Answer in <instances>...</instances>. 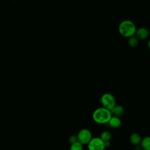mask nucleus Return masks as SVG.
Masks as SVG:
<instances>
[{
  "instance_id": "obj_1",
  "label": "nucleus",
  "mask_w": 150,
  "mask_h": 150,
  "mask_svg": "<svg viewBox=\"0 0 150 150\" xmlns=\"http://www.w3.org/2000/svg\"><path fill=\"white\" fill-rule=\"evenodd\" d=\"M111 116L110 110L103 107L96 108L92 114L94 121L99 124H107Z\"/></svg>"
},
{
  "instance_id": "obj_2",
  "label": "nucleus",
  "mask_w": 150,
  "mask_h": 150,
  "mask_svg": "<svg viewBox=\"0 0 150 150\" xmlns=\"http://www.w3.org/2000/svg\"><path fill=\"white\" fill-rule=\"evenodd\" d=\"M118 32L124 37L129 38L135 35L137 28L135 24L129 19L122 21L118 25Z\"/></svg>"
},
{
  "instance_id": "obj_3",
  "label": "nucleus",
  "mask_w": 150,
  "mask_h": 150,
  "mask_svg": "<svg viewBox=\"0 0 150 150\" xmlns=\"http://www.w3.org/2000/svg\"><path fill=\"white\" fill-rule=\"evenodd\" d=\"M100 102L103 107L109 110H111L116 105V100L114 96L110 93L103 94L100 98Z\"/></svg>"
},
{
  "instance_id": "obj_4",
  "label": "nucleus",
  "mask_w": 150,
  "mask_h": 150,
  "mask_svg": "<svg viewBox=\"0 0 150 150\" xmlns=\"http://www.w3.org/2000/svg\"><path fill=\"white\" fill-rule=\"evenodd\" d=\"M76 136L77 138V141L83 145L86 144L87 145V144L93 138L91 131L87 128H83L80 129L78 132Z\"/></svg>"
},
{
  "instance_id": "obj_5",
  "label": "nucleus",
  "mask_w": 150,
  "mask_h": 150,
  "mask_svg": "<svg viewBox=\"0 0 150 150\" xmlns=\"http://www.w3.org/2000/svg\"><path fill=\"white\" fill-rule=\"evenodd\" d=\"M88 150H104V142L100 137L92 138L90 142L87 144Z\"/></svg>"
},
{
  "instance_id": "obj_6",
  "label": "nucleus",
  "mask_w": 150,
  "mask_h": 150,
  "mask_svg": "<svg viewBox=\"0 0 150 150\" xmlns=\"http://www.w3.org/2000/svg\"><path fill=\"white\" fill-rule=\"evenodd\" d=\"M149 30L145 27H140L136 29L134 36L138 40H145L149 36Z\"/></svg>"
},
{
  "instance_id": "obj_7",
  "label": "nucleus",
  "mask_w": 150,
  "mask_h": 150,
  "mask_svg": "<svg viewBox=\"0 0 150 150\" xmlns=\"http://www.w3.org/2000/svg\"><path fill=\"white\" fill-rule=\"evenodd\" d=\"M111 114L114 115V116L120 117H122L125 112V110L124 107L121 105H115L111 110Z\"/></svg>"
},
{
  "instance_id": "obj_8",
  "label": "nucleus",
  "mask_w": 150,
  "mask_h": 150,
  "mask_svg": "<svg viewBox=\"0 0 150 150\" xmlns=\"http://www.w3.org/2000/svg\"><path fill=\"white\" fill-rule=\"evenodd\" d=\"M108 125L114 128H118L121 124V120L120 117L112 115L111 117L110 120L108 121Z\"/></svg>"
},
{
  "instance_id": "obj_9",
  "label": "nucleus",
  "mask_w": 150,
  "mask_h": 150,
  "mask_svg": "<svg viewBox=\"0 0 150 150\" xmlns=\"http://www.w3.org/2000/svg\"><path fill=\"white\" fill-rule=\"evenodd\" d=\"M141 141V137L138 133H133L129 137V142L134 145H138Z\"/></svg>"
},
{
  "instance_id": "obj_10",
  "label": "nucleus",
  "mask_w": 150,
  "mask_h": 150,
  "mask_svg": "<svg viewBox=\"0 0 150 150\" xmlns=\"http://www.w3.org/2000/svg\"><path fill=\"white\" fill-rule=\"evenodd\" d=\"M141 146L144 150H150V137H146L141 141Z\"/></svg>"
},
{
  "instance_id": "obj_11",
  "label": "nucleus",
  "mask_w": 150,
  "mask_h": 150,
  "mask_svg": "<svg viewBox=\"0 0 150 150\" xmlns=\"http://www.w3.org/2000/svg\"><path fill=\"white\" fill-rule=\"evenodd\" d=\"M139 43V40L134 35L130 36L128 39V44L131 47H135L138 46Z\"/></svg>"
},
{
  "instance_id": "obj_12",
  "label": "nucleus",
  "mask_w": 150,
  "mask_h": 150,
  "mask_svg": "<svg viewBox=\"0 0 150 150\" xmlns=\"http://www.w3.org/2000/svg\"><path fill=\"white\" fill-rule=\"evenodd\" d=\"M100 138L104 142H108L111 139V134L109 131H104L101 132Z\"/></svg>"
},
{
  "instance_id": "obj_13",
  "label": "nucleus",
  "mask_w": 150,
  "mask_h": 150,
  "mask_svg": "<svg viewBox=\"0 0 150 150\" xmlns=\"http://www.w3.org/2000/svg\"><path fill=\"white\" fill-rule=\"evenodd\" d=\"M70 150H83V145L78 141L70 145Z\"/></svg>"
},
{
  "instance_id": "obj_14",
  "label": "nucleus",
  "mask_w": 150,
  "mask_h": 150,
  "mask_svg": "<svg viewBox=\"0 0 150 150\" xmlns=\"http://www.w3.org/2000/svg\"><path fill=\"white\" fill-rule=\"evenodd\" d=\"M69 142L71 144H73L76 142H77V136L76 135H71L69 138Z\"/></svg>"
}]
</instances>
